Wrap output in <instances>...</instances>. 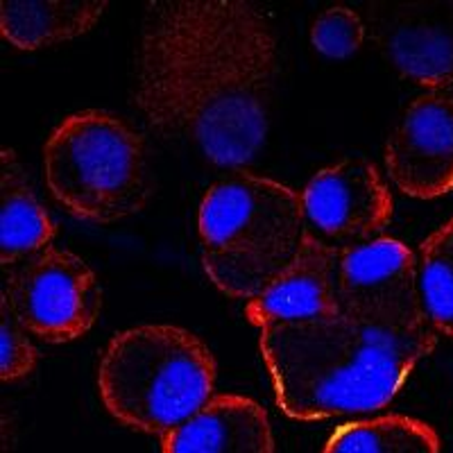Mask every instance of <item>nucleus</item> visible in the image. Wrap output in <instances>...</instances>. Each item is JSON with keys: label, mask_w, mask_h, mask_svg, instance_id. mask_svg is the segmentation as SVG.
<instances>
[{"label": "nucleus", "mask_w": 453, "mask_h": 453, "mask_svg": "<svg viewBox=\"0 0 453 453\" xmlns=\"http://www.w3.org/2000/svg\"><path fill=\"white\" fill-rule=\"evenodd\" d=\"M435 347L431 325H386L347 313L258 335L277 406L297 422L381 411Z\"/></svg>", "instance_id": "obj_1"}, {"label": "nucleus", "mask_w": 453, "mask_h": 453, "mask_svg": "<svg viewBox=\"0 0 453 453\" xmlns=\"http://www.w3.org/2000/svg\"><path fill=\"white\" fill-rule=\"evenodd\" d=\"M202 265L218 290L252 299L297 258L306 241L302 193L238 173L206 191L197 211Z\"/></svg>", "instance_id": "obj_2"}, {"label": "nucleus", "mask_w": 453, "mask_h": 453, "mask_svg": "<svg viewBox=\"0 0 453 453\" xmlns=\"http://www.w3.org/2000/svg\"><path fill=\"white\" fill-rule=\"evenodd\" d=\"M98 392L116 422L164 438L211 402L216 361L204 340L184 326H129L104 347Z\"/></svg>", "instance_id": "obj_3"}, {"label": "nucleus", "mask_w": 453, "mask_h": 453, "mask_svg": "<svg viewBox=\"0 0 453 453\" xmlns=\"http://www.w3.org/2000/svg\"><path fill=\"white\" fill-rule=\"evenodd\" d=\"M43 175L68 213L98 225L134 216L152 191L143 139L104 109L75 111L52 129Z\"/></svg>", "instance_id": "obj_4"}, {"label": "nucleus", "mask_w": 453, "mask_h": 453, "mask_svg": "<svg viewBox=\"0 0 453 453\" xmlns=\"http://www.w3.org/2000/svg\"><path fill=\"white\" fill-rule=\"evenodd\" d=\"M3 297L27 334L55 345L82 338L103 309V293L91 265L78 254L57 248L7 273Z\"/></svg>", "instance_id": "obj_5"}, {"label": "nucleus", "mask_w": 453, "mask_h": 453, "mask_svg": "<svg viewBox=\"0 0 453 453\" xmlns=\"http://www.w3.org/2000/svg\"><path fill=\"white\" fill-rule=\"evenodd\" d=\"M335 286L340 313L386 325H428L418 257L396 238L379 236L338 250Z\"/></svg>", "instance_id": "obj_6"}, {"label": "nucleus", "mask_w": 453, "mask_h": 453, "mask_svg": "<svg viewBox=\"0 0 453 453\" xmlns=\"http://www.w3.org/2000/svg\"><path fill=\"white\" fill-rule=\"evenodd\" d=\"M302 206L306 232L338 250L379 238L395 213L386 180L367 159L319 170L302 191Z\"/></svg>", "instance_id": "obj_7"}, {"label": "nucleus", "mask_w": 453, "mask_h": 453, "mask_svg": "<svg viewBox=\"0 0 453 453\" xmlns=\"http://www.w3.org/2000/svg\"><path fill=\"white\" fill-rule=\"evenodd\" d=\"M392 184L415 200L453 191V87L431 88L403 109L383 150Z\"/></svg>", "instance_id": "obj_8"}, {"label": "nucleus", "mask_w": 453, "mask_h": 453, "mask_svg": "<svg viewBox=\"0 0 453 453\" xmlns=\"http://www.w3.org/2000/svg\"><path fill=\"white\" fill-rule=\"evenodd\" d=\"M376 42L403 78L424 88L453 87V0L381 7Z\"/></svg>", "instance_id": "obj_9"}, {"label": "nucleus", "mask_w": 453, "mask_h": 453, "mask_svg": "<svg viewBox=\"0 0 453 453\" xmlns=\"http://www.w3.org/2000/svg\"><path fill=\"white\" fill-rule=\"evenodd\" d=\"M338 248L306 234L297 258L258 295L248 299L245 318L252 326L270 329L335 318L340 313L335 286Z\"/></svg>", "instance_id": "obj_10"}, {"label": "nucleus", "mask_w": 453, "mask_h": 453, "mask_svg": "<svg viewBox=\"0 0 453 453\" xmlns=\"http://www.w3.org/2000/svg\"><path fill=\"white\" fill-rule=\"evenodd\" d=\"M161 453H274L268 412L252 396L213 395L161 438Z\"/></svg>", "instance_id": "obj_11"}, {"label": "nucleus", "mask_w": 453, "mask_h": 453, "mask_svg": "<svg viewBox=\"0 0 453 453\" xmlns=\"http://www.w3.org/2000/svg\"><path fill=\"white\" fill-rule=\"evenodd\" d=\"M0 261L5 268L50 250L57 225L32 191L12 148L0 152Z\"/></svg>", "instance_id": "obj_12"}, {"label": "nucleus", "mask_w": 453, "mask_h": 453, "mask_svg": "<svg viewBox=\"0 0 453 453\" xmlns=\"http://www.w3.org/2000/svg\"><path fill=\"white\" fill-rule=\"evenodd\" d=\"M107 3H62V0H10L0 5V30L19 50H42L71 42L100 21Z\"/></svg>", "instance_id": "obj_13"}, {"label": "nucleus", "mask_w": 453, "mask_h": 453, "mask_svg": "<svg viewBox=\"0 0 453 453\" xmlns=\"http://www.w3.org/2000/svg\"><path fill=\"white\" fill-rule=\"evenodd\" d=\"M438 431L412 415L354 419L331 433L322 453H440Z\"/></svg>", "instance_id": "obj_14"}, {"label": "nucleus", "mask_w": 453, "mask_h": 453, "mask_svg": "<svg viewBox=\"0 0 453 453\" xmlns=\"http://www.w3.org/2000/svg\"><path fill=\"white\" fill-rule=\"evenodd\" d=\"M415 257L428 325L453 338V218L424 238Z\"/></svg>", "instance_id": "obj_15"}, {"label": "nucleus", "mask_w": 453, "mask_h": 453, "mask_svg": "<svg viewBox=\"0 0 453 453\" xmlns=\"http://www.w3.org/2000/svg\"><path fill=\"white\" fill-rule=\"evenodd\" d=\"M367 27L363 16L351 7L335 5L325 10L311 27V43L329 59H347L363 46Z\"/></svg>", "instance_id": "obj_16"}, {"label": "nucleus", "mask_w": 453, "mask_h": 453, "mask_svg": "<svg viewBox=\"0 0 453 453\" xmlns=\"http://www.w3.org/2000/svg\"><path fill=\"white\" fill-rule=\"evenodd\" d=\"M39 361V351L21 322L12 313V306L5 297L0 302V379L7 383L26 379Z\"/></svg>", "instance_id": "obj_17"}]
</instances>
